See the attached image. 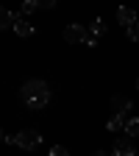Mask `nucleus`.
I'll list each match as a JSON object with an SVG mask.
<instances>
[{
  "label": "nucleus",
  "instance_id": "f257e3e1",
  "mask_svg": "<svg viewBox=\"0 0 139 156\" xmlns=\"http://www.w3.org/2000/svg\"><path fill=\"white\" fill-rule=\"evenodd\" d=\"M19 98H23V103L31 109V112H39L50 103V84L42 81V78H31V81L23 84L19 89Z\"/></svg>",
  "mask_w": 139,
  "mask_h": 156
},
{
  "label": "nucleus",
  "instance_id": "f03ea898",
  "mask_svg": "<svg viewBox=\"0 0 139 156\" xmlns=\"http://www.w3.org/2000/svg\"><path fill=\"white\" fill-rule=\"evenodd\" d=\"M89 36H92V34H89L84 25H78V23H70V25L64 28V42H67V45H86Z\"/></svg>",
  "mask_w": 139,
  "mask_h": 156
},
{
  "label": "nucleus",
  "instance_id": "7ed1b4c3",
  "mask_svg": "<svg viewBox=\"0 0 139 156\" xmlns=\"http://www.w3.org/2000/svg\"><path fill=\"white\" fill-rule=\"evenodd\" d=\"M39 145H42V134H39L36 128H25V131L17 134V148H23V151H36Z\"/></svg>",
  "mask_w": 139,
  "mask_h": 156
},
{
  "label": "nucleus",
  "instance_id": "20e7f679",
  "mask_svg": "<svg viewBox=\"0 0 139 156\" xmlns=\"http://www.w3.org/2000/svg\"><path fill=\"white\" fill-rule=\"evenodd\" d=\"M111 153H114V156H136V148H134V142H131V136H117Z\"/></svg>",
  "mask_w": 139,
  "mask_h": 156
},
{
  "label": "nucleus",
  "instance_id": "39448f33",
  "mask_svg": "<svg viewBox=\"0 0 139 156\" xmlns=\"http://www.w3.org/2000/svg\"><path fill=\"white\" fill-rule=\"evenodd\" d=\"M117 20H120L125 28H131V25L139 23V14H136L134 9H128V6H120V9H117Z\"/></svg>",
  "mask_w": 139,
  "mask_h": 156
},
{
  "label": "nucleus",
  "instance_id": "423d86ee",
  "mask_svg": "<svg viewBox=\"0 0 139 156\" xmlns=\"http://www.w3.org/2000/svg\"><path fill=\"white\" fill-rule=\"evenodd\" d=\"M111 109H114V114H125V117H128V112H131V98L114 95V98H111Z\"/></svg>",
  "mask_w": 139,
  "mask_h": 156
},
{
  "label": "nucleus",
  "instance_id": "0eeeda50",
  "mask_svg": "<svg viewBox=\"0 0 139 156\" xmlns=\"http://www.w3.org/2000/svg\"><path fill=\"white\" fill-rule=\"evenodd\" d=\"M125 123H128V117H125V114H111V117H109V123H106V128H109L111 134H117V131H125Z\"/></svg>",
  "mask_w": 139,
  "mask_h": 156
},
{
  "label": "nucleus",
  "instance_id": "6e6552de",
  "mask_svg": "<svg viewBox=\"0 0 139 156\" xmlns=\"http://www.w3.org/2000/svg\"><path fill=\"white\" fill-rule=\"evenodd\" d=\"M14 34H17V36H31V34H33V25L28 23L25 17H19V14H17V23H14Z\"/></svg>",
  "mask_w": 139,
  "mask_h": 156
},
{
  "label": "nucleus",
  "instance_id": "1a4fd4ad",
  "mask_svg": "<svg viewBox=\"0 0 139 156\" xmlns=\"http://www.w3.org/2000/svg\"><path fill=\"white\" fill-rule=\"evenodd\" d=\"M125 134L131 136V140H139V117H128V123H125Z\"/></svg>",
  "mask_w": 139,
  "mask_h": 156
},
{
  "label": "nucleus",
  "instance_id": "9d476101",
  "mask_svg": "<svg viewBox=\"0 0 139 156\" xmlns=\"http://www.w3.org/2000/svg\"><path fill=\"white\" fill-rule=\"evenodd\" d=\"M14 23H17V14L14 11H9V9L0 11V25H3V28H14Z\"/></svg>",
  "mask_w": 139,
  "mask_h": 156
},
{
  "label": "nucleus",
  "instance_id": "9b49d317",
  "mask_svg": "<svg viewBox=\"0 0 139 156\" xmlns=\"http://www.w3.org/2000/svg\"><path fill=\"white\" fill-rule=\"evenodd\" d=\"M89 34H92V36H103V34H106V23H103L100 17H97V20H92V25H89Z\"/></svg>",
  "mask_w": 139,
  "mask_h": 156
},
{
  "label": "nucleus",
  "instance_id": "f8f14e48",
  "mask_svg": "<svg viewBox=\"0 0 139 156\" xmlns=\"http://www.w3.org/2000/svg\"><path fill=\"white\" fill-rule=\"evenodd\" d=\"M39 9V3H33V0H28V3H23V9H19V17H25V14H33Z\"/></svg>",
  "mask_w": 139,
  "mask_h": 156
},
{
  "label": "nucleus",
  "instance_id": "ddd939ff",
  "mask_svg": "<svg viewBox=\"0 0 139 156\" xmlns=\"http://www.w3.org/2000/svg\"><path fill=\"white\" fill-rule=\"evenodd\" d=\"M125 36L131 39V42H136V39H139V23H136V25H131V28H125Z\"/></svg>",
  "mask_w": 139,
  "mask_h": 156
},
{
  "label": "nucleus",
  "instance_id": "4468645a",
  "mask_svg": "<svg viewBox=\"0 0 139 156\" xmlns=\"http://www.w3.org/2000/svg\"><path fill=\"white\" fill-rule=\"evenodd\" d=\"M50 156H70V151H67L64 145H53V148H50Z\"/></svg>",
  "mask_w": 139,
  "mask_h": 156
},
{
  "label": "nucleus",
  "instance_id": "2eb2a0df",
  "mask_svg": "<svg viewBox=\"0 0 139 156\" xmlns=\"http://www.w3.org/2000/svg\"><path fill=\"white\" fill-rule=\"evenodd\" d=\"M39 9H53V0H39Z\"/></svg>",
  "mask_w": 139,
  "mask_h": 156
},
{
  "label": "nucleus",
  "instance_id": "dca6fc26",
  "mask_svg": "<svg viewBox=\"0 0 139 156\" xmlns=\"http://www.w3.org/2000/svg\"><path fill=\"white\" fill-rule=\"evenodd\" d=\"M92 156H114V153H109V151H95Z\"/></svg>",
  "mask_w": 139,
  "mask_h": 156
},
{
  "label": "nucleus",
  "instance_id": "f3484780",
  "mask_svg": "<svg viewBox=\"0 0 139 156\" xmlns=\"http://www.w3.org/2000/svg\"><path fill=\"white\" fill-rule=\"evenodd\" d=\"M136 89H139V78H136Z\"/></svg>",
  "mask_w": 139,
  "mask_h": 156
}]
</instances>
